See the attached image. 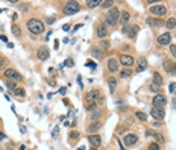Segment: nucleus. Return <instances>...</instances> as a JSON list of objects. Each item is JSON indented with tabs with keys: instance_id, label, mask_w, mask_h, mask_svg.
Instances as JSON below:
<instances>
[{
	"instance_id": "obj_11",
	"label": "nucleus",
	"mask_w": 176,
	"mask_h": 150,
	"mask_svg": "<svg viewBox=\"0 0 176 150\" xmlns=\"http://www.w3.org/2000/svg\"><path fill=\"white\" fill-rule=\"evenodd\" d=\"M108 70H109L111 73L119 71V61L114 59V58H109V59H108Z\"/></svg>"
},
{
	"instance_id": "obj_22",
	"label": "nucleus",
	"mask_w": 176,
	"mask_h": 150,
	"mask_svg": "<svg viewBox=\"0 0 176 150\" xmlns=\"http://www.w3.org/2000/svg\"><path fill=\"white\" fill-rule=\"evenodd\" d=\"M108 85H109V90L114 93V91L117 90V79H116V78H109V79H108Z\"/></svg>"
},
{
	"instance_id": "obj_21",
	"label": "nucleus",
	"mask_w": 176,
	"mask_h": 150,
	"mask_svg": "<svg viewBox=\"0 0 176 150\" xmlns=\"http://www.w3.org/2000/svg\"><path fill=\"white\" fill-rule=\"evenodd\" d=\"M91 55H93V58L94 59H100V61H102V58H103V52H102V50H100V49H91Z\"/></svg>"
},
{
	"instance_id": "obj_29",
	"label": "nucleus",
	"mask_w": 176,
	"mask_h": 150,
	"mask_svg": "<svg viewBox=\"0 0 176 150\" xmlns=\"http://www.w3.org/2000/svg\"><path fill=\"white\" fill-rule=\"evenodd\" d=\"M87 6H88V8H96V6H100V0H87Z\"/></svg>"
},
{
	"instance_id": "obj_35",
	"label": "nucleus",
	"mask_w": 176,
	"mask_h": 150,
	"mask_svg": "<svg viewBox=\"0 0 176 150\" xmlns=\"http://www.w3.org/2000/svg\"><path fill=\"white\" fill-rule=\"evenodd\" d=\"M12 33H14L15 36H20V35H21V32H20V28L17 26V24H14V26H12Z\"/></svg>"
},
{
	"instance_id": "obj_50",
	"label": "nucleus",
	"mask_w": 176,
	"mask_h": 150,
	"mask_svg": "<svg viewBox=\"0 0 176 150\" xmlns=\"http://www.w3.org/2000/svg\"><path fill=\"white\" fill-rule=\"evenodd\" d=\"M47 82H49V85H52V86H55V85H56V80H52V79H49Z\"/></svg>"
},
{
	"instance_id": "obj_54",
	"label": "nucleus",
	"mask_w": 176,
	"mask_h": 150,
	"mask_svg": "<svg viewBox=\"0 0 176 150\" xmlns=\"http://www.w3.org/2000/svg\"><path fill=\"white\" fill-rule=\"evenodd\" d=\"M79 28H82V24H76V26L73 28V30H76V29H79Z\"/></svg>"
},
{
	"instance_id": "obj_4",
	"label": "nucleus",
	"mask_w": 176,
	"mask_h": 150,
	"mask_svg": "<svg viewBox=\"0 0 176 150\" xmlns=\"http://www.w3.org/2000/svg\"><path fill=\"white\" fill-rule=\"evenodd\" d=\"M150 14H153V15H166L167 14V8L164 6V5H161V3H156V5H153V6H150Z\"/></svg>"
},
{
	"instance_id": "obj_28",
	"label": "nucleus",
	"mask_w": 176,
	"mask_h": 150,
	"mask_svg": "<svg viewBox=\"0 0 176 150\" xmlns=\"http://www.w3.org/2000/svg\"><path fill=\"white\" fill-rule=\"evenodd\" d=\"M153 83H156V85H162V78H161V74L159 73H153Z\"/></svg>"
},
{
	"instance_id": "obj_51",
	"label": "nucleus",
	"mask_w": 176,
	"mask_h": 150,
	"mask_svg": "<svg viewBox=\"0 0 176 150\" xmlns=\"http://www.w3.org/2000/svg\"><path fill=\"white\" fill-rule=\"evenodd\" d=\"M70 29V24H64V26H62V30H68Z\"/></svg>"
},
{
	"instance_id": "obj_42",
	"label": "nucleus",
	"mask_w": 176,
	"mask_h": 150,
	"mask_svg": "<svg viewBox=\"0 0 176 150\" xmlns=\"http://www.w3.org/2000/svg\"><path fill=\"white\" fill-rule=\"evenodd\" d=\"M59 136V128H53V132H52V138H58Z\"/></svg>"
},
{
	"instance_id": "obj_16",
	"label": "nucleus",
	"mask_w": 176,
	"mask_h": 150,
	"mask_svg": "<svg viewBox=\"0 0 176 150\" xmlns=\"http://www.w3.org/2000/svg\"><path fill=\"white\" fill-rule=\"evenodd\" d=\"M97 36L99 38H105V36L108 35V29H106V24H100V26H97Z\"/></svg>"
},
{
	"instance_id": "obj_31",
	"label": "nucleus",
	"mask_w": 176,
	"mask_h": 150,
	"mask_svg": "<svg viewBox=\"0 0 176 150\" xmlns=\"http://www.w3.org/2000/svg\"><path fill=\"white\" fill-rule=\"evenodd\" d=\"M6 86H8L11 91H15V90H17V85H15L14 80H8V82H6Z\"/></svg>"
},
{
	"instance_id": "obj_45",
	"label": "nucleus",
	"mask_w": 176,
	"mask_h": 150,
	"mask_svg": "<svg viewBox=\"0 0 176 150\" xmlns=\"http://www.w3.org/2000/svg\"><path fill=\"white\" fill-rule=\"evenodd\" d=\"M5 62H6V59L0 55V68H3V65H5Z\"/></svg>"
},
{
	"instance_id": "obj_23",
	"label": "nucleus",
	"mask_w": 176,
	"mask_h": 150,
	"mask_svg": "<svg viewBox=\"0 0 176 150\" xmlns=\"http://www.w3.org/2000/svg\"><path fill=\"white\" fill-rule=\"evenodd\" d=\"M100 115H102V112H100V109H94V111L91 112V115H90V120H93V121H97V120L100 118Z\"/></svg>"
},
{
	"instance_id": "obj_55",
	"label": "nucleus",
	"mask_w": 176,
	"mask_h": 150,
	"mask_svg": "<svg viewBox=\"0 0 176 150\" xmlns=\"http://www.w3.org/2000/svg\"><path fill=\"white\" fill-rule=\"evenodd\" d=\"M2 140H5V135H3L2 132H0V141H2Z\"/></svg>"
},
{
	"instance_id": "obj_33",
	"label": "nucleus",
	"mask_w": 176,
	"mask_h": 150,
	"mask_svg": "<svg viewBox=\"0 0 176 150\" xmlns=\"http://www.w3.org/2000/svg\"><path fill=\"white\" fill-rule=\"evenodd\" d=\"M67 65H68V67H73V65H74L73 59H67V61H64V62H62V64H61L59 67H61V68H64V67H67Z\"/></svg>"
},
{
	"instance_id": "obj_10",
	"label": "nucleus",
	"mask_w": 176,
	"mask_h": 150,
	"mask_svg": "<svg viewBox=\"0 0 176 150\" xmlns=\"http://www.w3.org/2000/svg\"><path fill=\"white\" fill-rule=\"evenodd\" d=\"M170 40H172L170 33L166 32V33H162V35L158 36V44H159V46H167V44L170 43Z\"/></svg>"
},
{
	"instance_id": "obj_38",
	"label": "nucleus",
	"mask_w": 176,
	"mask_h": 150,
	"mask_svg": "<svg viewBox=\"0 0 176 150\" xmlns=\"http://www.w3.org/2000/svg\"><path fill=\"white\" fill-rule=\"evenodd\" d=\"M68 136H70L71 140H78V138H79V132H78V130H71Z\"/></svg>"
},
{
	"instance_id": "obj_15",
	"label": "nucleus",
	"mask_w": 176,
	"mask_h": 150,
	"mask_svg": "<svg viewBox=\"0 0 176 150\" xmlns=\"http://www.w3.org/2000/svg\"><path fill=\"white\" fill-rule=\"evenodd\" d=\"M120 62H121L123 65H126V67H131L134 64V58L129 56V55H121L120 56Z\"/></svg>"
},
{
	"instance_id": "obj_30",
	"label": "nucleus",
	"mask_w": 176,
	"mask_h": 150,
	"mask_svg": "<svg viewBox=\"0 0 176 150\" xmlns=\"http://www.w3.org/2000/svg\"><path fill=\"white\" fill-rule=\"evenodd\" d=\"M132 74V71L129 70V68H124V70H121L120 71V76H121V79H124V78H129Z\"/></svg>"
},
{
	"instance_id": "obj_47",
	"label": "nucleus",
	"mask_w": 176,
	"mask_h": 150,
	"mask_svg": "<svg viewBox=\"0 0 176 150\" xmlns=\"http://www.w3.org/2000/svg\"><path fill=\"white\" fill-rule=\"evenodd\" d=\"M55 21H56V18H55V17H50V18H47V23H49V24H53Z\"/></svg>"
},
{
	"instance_id": "obj_27",
	"label": "nucleus",
	"mask_w": 176,
	"mask_h": 150,
	"mask_svg": "<svg viewBox=\"0 0 176 150\" xmlns=\"http://www.w3.org/2000/svg\"><path fill=\"white\" fill-rule=\"evenodd\" d=\"M172 68H173V62H172L170 59H166V61H164V70H166L167 73H170Z\"/></svg>"
},
{
	"instance_id": "obj_32",
	"label": "nucleus",
	"mask_w": 176,
	"mask_h": 150,
	"mask_svg": "<svg viewBox=\"0 0 176 150\" xmlns=\"http://www.w3.org/2000/svg\"><path fill=\"white\" fill-rule=\"evenodd\" d=\"M112 5H114V3H112L111 0H106V2H100V8H103V9H108V8H111Z\"/></svg>"
},
{
	"instance_id": "obj_44",
	"label": "nucleus",
	"mask_w": 176,
	"mask_h": 150,
	"mask_svg": "<svg viewBox=\"0 0 176 150\" xmlns=\"http://www.w3.org/2000/svg\"><path fill=\"white\" fill-rule=\"evenodd\" d=\"M170 53L176 58V44H172V46H170Z\"/></svg>"
},
{
	"instance_id": "obj_46",
	"label": "nucleus",
	"mask_w": 176,
	"mask_h": 150,
	"mask_svg": "<svg viewBox=\"0 0 176 150\" xmlns=\"http://www.w3.org/2000/svg\"><path fill=\"white\" fill-rule=\"evenodd\" d=\"M20 9H21V11H28V9H29V5H26V3H21V5H20Z\"/></svg>"
},
{
	"instance_id": "obj_56",
	"label": "nucleus",
	"mask_w": 176,
	"mask_h": 150,
	"mask_svg": "<svg viewBox=\"0 0 176 150\" xmlns=\"http://www.w3.org/2000/svg\"><path fill=\"white\" fill-rule=\"evenodd\" d=\"M24 149H26V147H24V146H21V147H20L18 150H24Z\"/></svg>"
},
{
	"instance_id": "obj_36",
	"label": "nucleus",
	"mask_w": 176,
	"mask_h": 150,
	"mask_svg": "<svg viewBox=\"0 0 176 150\" xmlns=\"http://www.w3.org/2000/svg\"><path fill=\"white\" fill-rule=\"evenodd\" d=\"M14 94H15V96H18V97H24V96H26V93H24V90H23V88H17V90L14 91Z\"/></svg>"
},
{
	"instance_id": "obj_20",
	"label": "nucleus",
	"mask_w": 176,
	"mask_h": 150,
	"mask_svg": "<svg viewBox=\"0 0 176 150\" xmlns=\"http://www.w3.org/2000/svg\"><path fill=\"white\" fill-rule=\"evenodd\" d=\"M146 23H147V26H150V28H158V26L162 24V21L159 18H147Z\"/></svg>"
},
{
	"instance_id": "obj_37",
	"label": "nucleus",
	"mask_w": 176,
	"mask_h": 150,
	"mask_svg": "<svg viewBox=\"0 0 176 150\" xmlns=\"http://www.w3.org/2000/svg\"><path fill=\"white\" fill-rule=\"evenodd\" d=\"M100 47H102L103 50H108V49H109V41H108V40L100 41Z\"/></svg>"
},
{
	"instance_id": "obj_9",
	"label": "nucleus",
	"mask_w": 176,
	"mask_h": 150,
	"mask_svg": "<svg viewBox=\"0 0 176 150\" xmlns=\"http://www.w3.org/2000/svg\"><path fill=\"white\" fill-rule=\"evenodd\" d=\"M49 55H50V52H49V49H47L46 46H41L38 50H36V56H38L40 61H46V59H49Z\"/></svg>"
},
{
	"instance_id": "obj_26",
	"label": "nucleus",
	"mask_w": 176,
	"mask_h": 150,
	"mask_svg": "<svg viewBox=\"0 0 176 150\" xmlns=\"http://www.w3.org/2000/svg\"><path fill=\"white\" fill-rule=\"evenodd\" d=\"M135 117L140 120V121H147V115L144 114V112H141V111H137L135 112Z\"/></svg>"
},
{
	"instance_id": "obj_6",
	"label": "nucleus",
	"mask_w": 176,
	"mask_h": 150,
	"mask_svg": "<svg viewBox=\"0 0 176 150\" xmlns=\"http://www.w3.org/2000/svg\"><path fill=\"white\" fill-rule=\"evenodd\" d=\"M5 76L11 80V79H14L15 82H20V80H23V76L20 73H17L14 68H8V70H5Z\"/></svg>"
},
{
	"instance_id": "obj_13",
	"label": "nucleus",
	"mask_w": 176,
	"mask_h": 150,
	"mask_svg": "<svg viewBox=\"0 0 176 150\" xmlns=\"http://www.w3.org/2000/svg\"><path fill=\"white\" fill-rule=\"evenodd\" d=\"M88 141L91 143L93 147H100V144H102V138H100V135H90L88 136Z\"/></svg>"
},
{
	"instance_id": "obj_19",
	"label": "nucleus",
	"mask_w": 176,
	"mask_h": 150,
	"mask_svg": "<svg viewBox=\"0 0 176 150\" xmlns=\"http://www.w3.org/2000/svg\"><path fill=\"white\" fill-rule=\"evenodd\" d=\"M129 20H131V14L128 11H123L121 14H120V18H119V21H121V24L124 26V24H128L129 23Z\"/></svg>"
},
{
	"instance_id": "obj_52",
	"label": "nucleus",
	"mask_w": 176,
	"mask_h": 150,
	"mask_svg": "<svg viewBox=\"0 0 176 150\" xmlns=\"http://www.w3.org/2000/svg\"><path fill=\"white\" fill-rule=\"evenodd\" d=\"M170 74H176V64L173 65V68H172V71H170Z\"/></svg>"
},
{
	"instance_id": "obj_8",
	"label": "nucleus",
	"mask_w": 176,
	"mask_h": 150,
	"mask_svg": "<svg viewBox=\"0 0 176 150\" xmlns=\"http://www.w3.org/2000/svg\"><path fill=\"white\" fill-rule=\"evenodd\" d=\"M123 141H124V146H126V147H132V146H135V144H137L138 136H137L135 133H128V135H124Z\"/></svg>"
},
{
	"instance_id": "obj_43",
	"label": "nucleus",
	"mask_w": 176,
	"mask_h": 150,
	"mask_svg": "<svg viewBox=\"0 0 176 150\" xmlns=\"http://www.w3.org/2000/svg\"><path fill=\"white\" fill-rule=\"evenodd\" d=\"M85 65H87V67H90L91 70H94V68H96V64H94L93 61H87V62H85Z\"/></svg>"
},
{
	"instance_id": "obj_53",
	"label": "nucleus",
	"mask_w": 176,
	"mask_h": 150,
	"mask_svg": "<svg viewBox=\"0 0 176 150\" xmlns=\"http://www.w3.org/2000/svg\"><path fill=\"white\" fill-rule=\"evenodd\" d=\"M0 40H3L5 43H8V38H6V36H5V35H0Z\"/></svg>"
},
{
	"instance_id": "obj_34",
	"label": "nucleus",
	"mask_w": 176,
	"mask_h": 150,
	"mask_svg": "<svg viewBox=\"0 0 176 150\" xmlns=\"http://www.w3.org/2000/svg\"><path fill=\"white\" fill-rule=\"evenodd\" d=\"M94 108H96V102H87L85 103V109L87 111H94Z\"/></svg>"
},
{
	"instance_id": "obj_39",
	"label": "nucleus",
	"mask_w": 176,
	"mask_h": 150,
	"mask_svg": "<svg viewBox=\"0 0 176 150\" xmlns=\"http://www.w3.org/2000/svg\"><path fill=\"white\" fill-rule=\"evenodd\" d=\"M149 150H161V149H159L158 143H150L149 144Z\"/></svg>"
},
{
	"instance_id": "obj_57",
	"label": "nucleus",
	"mask_w": 176,
	"mask_h": 150,
	"mask_svg": "<svg viewBox=\"0 0 176 150\" xmlns=\"http://www.w3.org/2000/svg\"><path fill=\"white\" fill-rule=\"evenodd\" d=\"M90 150H97V149H96V147H91V149H90Z\"/></svg>"
},
{
	"instance_id": "obj_12",
	"label": "nucleus",
	"mask_w": 176,
	"mask_h": 150,
	"mask_svg": "<svg viewBox=\"0 0 176 150\" xmlns=\"http://www.w3.org/2000/svg\"><path fill=\"white\" fill-rule=\"evenodd\" d=\"M100 128H102L100 121H93V123L90 124V126L87 128V130H88V133H90V135H96V132H97Z\"/></svg>"
},
{
	"instance_id": "obj_5",
	"label": "nucleus",
	"mask_w": 176,
	"mask_h": 150,
	"mask_svg": "<svg viewBox=\"0 0 176 150\" xmlns=\"http://www.w3.org/2000/svg\"><path fill=\"white\" fill-rule=\"evenodd\" d=\"M152 103H153L155 108H164L166 103H167V97H166L164 94H155Z\"/></svg>"
},
{
	"instance_id": "obj_24",
	"label": "nucleus",
	"mask_w": 176,
	"mask_h": 150,
	"mask_svg": "<svg viewBox=\"0 0 176 150\" xmlns=\"http://www.w3.org/2000/svg\"><path fill=\"white\" fill-rule=\"evenodd\" d=\"M166 26H167V29H169V30L176 29V18H169V20H167V23H166Z\"/></svg>"
},
{
	"instance_id": "obj_1",
	"label": "nucleus",
	"mask_w": 176,
	"mask_h": 150,
	"mask_svg": "<svg viewBox=\"0 0 176 150\" xmlns=\"http://www.w3.org/2000/svg\"><path fill=\"white\" fill-rule=\"evenodd\" d=\"M26 26H28V29L31 30V33H33V35H40V33H43V32L46 30L44 23H43L41 20H38V18H31V20L26 23Z\"/></svg>"
},
{
	"instance_id": "obj_2",
	"label": "nucleus",
	"mask_w": 176,
	"mask_h": 150,
	"mask_svg": "<svg viewBox=\"0 0 176 150\" xmlns=\"http://www.w3.org/2000/svg\"><path fill=\"white\" fill-rule=\"evenodd\" d=\"M79 11H81V5L78 2H67L64 5V8H62V12H64L65 15H73Z\"/></svg>"
},
{
	"instance_id": "obj_7",
	"label": "nucleus",
	"mask_w": 176,
	"mask_h": 150,
	"mask_svg": "<svg viewBox=\"0 0 176 150\" xmlns=\"http://www.w3.org/2000/svg\"><path fill=\"white\" fill-rule=\"evenodd\" d=\"M150 115H152L155 120H159V121H162L164 120V117H166V112H164V109L162 108H152L150 109Z\"/></svg>"
},
{
	"instance_id": "obj_48",
	"label": "nucleus",
	"mask_w": 176,
	"mask_h": 150,
	"mask_svg": "<svg viewBox=\"0 0 176 150\" xmlns=\"http://www.w3.org/2000/svg\"><path fill=\"white\" fill-rule=\"evenodd\" d=\"M146 136H155V132H152V130H146Z\"/></svg>"
},
{
	"instance_id": "obj_25",
	"label": "nucleus",
	"mask_w": 176,
	"mask_h": 150,
	"mask_svg": "<svg viewBox=\"0 0 176 150\" xmlns=\"http://www.w3.org/2000/svg\"><path fill=\"white\" fill-rule=\"evenodd\" d=\"M149 90H150V91H152V93H155V94H159V91H161V86L152 82V83H150V85H149Z\"/></svg>"
},
{
	"instance_id": "obj_40",
	"label": "nucleus",
	"mask_w": 176,
	"mask_h": 150,
	"mask_svg": "<svg viewBox=\"0 0 176 150\" xmlns=\"http://www.w3.org/2000/svg\"><path fill=\"white\" fill-rule=\"evenodd\" d=\"M169 90H170V93H172V94H175V96H176V83H175V82H172V83L169 85Z\"/></svg>"
},
{
	"instance_id": "obj_14",
	"label": "nucleus",
	"mask_w": 176,
	"mask_h": 150,
	"mask_svg": "<svg viewBox=\"0 0 176 150\" xmlns=\"http://www.w3.org/2000/svg\"><path fill=\"white\" fill-rule=\"evenodd\" d=\"M147 68V61H146V58H138V64H137V73H141V71H144Z\"/></svg>"
},
{
	"instance_id": "obj_17",
	"label": "nucleus",
	"mask_w": 176,
	"mask_h": 150,
	"mask_svg": "<svg viewBox=\"0 0 176 150\" xmlns=\"http://www.w3.org/2000/svg\"><path fill=\"white\" fill-rule=\"evenodd\" d=\"M138 30H140V28L137 26V24H134V26H131L129 29H128V32H126V35H128V38H135L137 36V33H138Z\"/></svg>"
},
{
	"instance_id": "obj_3",
	"label": "nucleus",
	"mask_w": 176,
	"mask_h": 150,
	"mask_svg": "<svg viewBox=\"0 0 176 150\" xmlns=\"http://www.w3.org/2000/svg\"><path fill=\"white\" fill-rule=\"evenodd\" d=\"M119 18H120V12H119V9L117 8H112L108 14H106V24L108 26H114V24L119 21Z\"/></svg>"
},
{
	"instance_id": "obj_49",
	"label": "nucleus",
	"mask_w": 176,
	"mask_h": 150,
	"mask_svg": "<svg viewBox=\"0 0 176 150\" xmlns=\"http://www.w3.org/2000/svg\"><path fill=\"white\" fill-rule=\"evenodd\" d=\"M65 93H67V88H64V86H62V88L59 90V94H62V96H65Z\"/></svg>"
},
{
	"instance_id": "obj_18",
	"label": "nucleus",
	"mask_w": 176,
	"mask_h": 150,
	"mask_svg": "<svg viewBox=\"0 0 176 150\" xmlns=\"http://www.w3.org/2000/svg\"><path fill=\"white\" fill-rule=\"evenodd\" d=\"M96 99H99V91H97V90H91V91H88V94H87V97H85L87 102H94Z\"/></svg>"
},
{
	"instance_id": "obj_41",
	"label": "nucleus",
	"mask_w": 176,
	"mask_h": 150,
	"mask_svg": "<svg viewBox=\"0 0 176 150\" xmlns=\"http://www.w3.org/2000/svg\"><path fill=\"white\" fill-rule=\"evenodd\" d=\"M153 138H155V141H156V143H161V144L164 143V138H162L161 135H158V133H155V136H153Z\"/></svg>"
}]
</instances>
